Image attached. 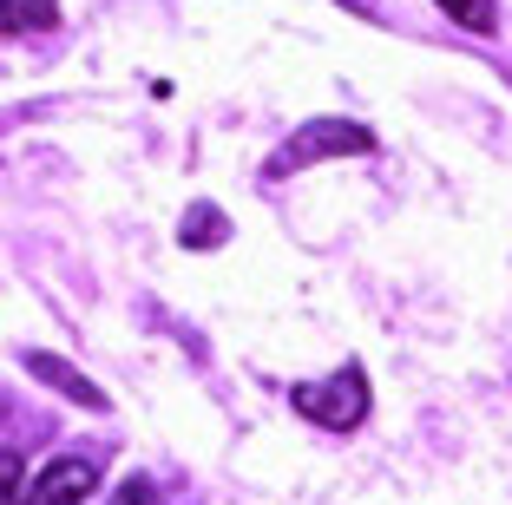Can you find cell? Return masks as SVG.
Listing matches in <instances>:
<instances>
[{"label": "cell", "mask_w": 512, "mask_h": 505, "mask_svg": "<svg viewBox=\"0 0 512 505\" xmlns=\"http://www.w3.org/2000/svg\"><path fill=\"white\" fill-rule=\"evenodd\" d=\"M224 237H230V223H224V210H217V204H191V210H184L178 243H191V250H217Z\"/></svg>", "instance_id": "5b68a950"}, {"label": "cell", "mask_w": 512, "mask_h": 505, "mask_svg": "<svg viewBox=\"0 0 512 505\" xmlns=\"http://www.w3.org/2000/svg\"><path fill=\"white\" fill-rule=\"evenodd\" d=\"M60 20V0H7V33L20 27H53Z\"/></svg>", "instance_id": "8992f818"}, {"label": "cell", "mask_w": 512, "mask_h": 505, "mask_svg": "<svg viewBox=\"0 0 512 505\" xmlns=\"http://www.w3.org/2000/svg\"><path fill=\"white\" fill-rule=\"evenodd\" d=\"M329 151H348V158H362V151H375V132H368V125H348V119H316V125H302V132H296V145H283L276 171H296V164L329 158Z\"/></svg>", "instance_id": "7a4b0ae2"}, {"label": "cell", "mask_w": 512, "mask_h": 505, "mask_svg": "<svg viewBox=\"0 0 512 505\" xmlns=\"http://www.w3.org/2000/svg\"><path fill=\"white\" fill-rule=\"evenodd\" d=\"M289 401H296L302 420H316V427H362L368 420V374L362 368H342L335 381H296L289 387Z\"/></svg>", "instance_id": "6da1fadb"}, {"label": "cell", "mask_w": 512, "mask_h": 505, "mask_svg": "<svg viewBox=\"0 0 512 505\" xmlns=\"http://www.w3.org/2000/svg\"><path fill=\"white\" fill-rule=\"evenodd\" d=\"M92 486H99V460H92V453H60V460H46L40 479L27 486V505H86Z\"/></svg>", "instance_id": "3957f363"}, {"label": "cell", "mask_w": 512, "mask_h": 505, "mask_svg": "<svg viewBox=\"0 0 512 505\" xmlns=\"http://www.w3.org/2000/svg\"><path fill=\"white\" fill-rule=\"evenodd\" d=\"M27 374H33V381H46V387H60L66 401L92 407V414H106V407H112V401H106V387H92L79 368H66V361H60V355H46V348H33V355H27Z\"/></svg>", "instance_id": "277c9868"}, {"label": "cell", "mask_w": 512, "mask_h": 505, "mask_svg": "<svg viewBox=\"0 0 512 505\" xmlns=\"http://www.w3.org/2000/svg\"><path fill=\"white\" fill-rule=\"evenodd\" d=\"M440 7H447V14L460 20L467 33H493V14H499L493 0H440Z\"/></svg>", "instance_id": "52a82bcc"}, {"label": "cell", "mask_w": 512, "mask_h": 505, "mask_svg": "<svg viewBox=\"0 0 512 505\" xmlns=\"http://www.w3.org/2000/svg\"><path fill=\"white\" fill-rule=\"evenodd\" d=\"M106 505H158V486H151V479H119V492H112Z\"/></svg>", "instance_id": "ba28073f"}]
</instances>
